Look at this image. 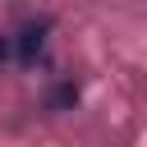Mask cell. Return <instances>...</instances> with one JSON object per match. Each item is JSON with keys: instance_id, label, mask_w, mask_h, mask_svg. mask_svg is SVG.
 Returning <instances> with one entry per match:
<instances>
[{"instance_id": "6da1fadb", "label": "cell", "mask_w": 147, "mask_h": 147, "mask_svg": "<svg viewBox=\"0 0 147 147\" xmlns=\"http://www.w3.org/2000/svg\"><path fill=\"white\" fill-rule=\"evenodd\" d=\"M46 32H51V18H32V23H23V32H18V60H23V64H32V60L41 55Z\"/></svg>"}, {"instance_id": "7a4b0ae2", "label": "cell", "mask_w": 147, "mask_h": 147, "mask_svg": "<svg viewBox=\"0 0 147 147\" xmlns=\"http://www.w3.org/2000/svg\"><path fill=\"white\" fill-rule=\"evenodd\" d=\"M74 101H78V87H74V83H64V87H55V92L46 96L51 110H64V106H74Z\"/></svg>"}, {"instance_id": "3957f363", "label": "cell", "mask_w": 147, "mask_h": 147, "mask_svg": "<svg viewBox=\"0 0 147 147\" xmlns=\"http://www.w3.org/2000/svg\"><path fill=\"white\" fill-rule=\"evenodd\" d=\"M9 60V37H0V64Z\"/></svg>"}]
</instances>
